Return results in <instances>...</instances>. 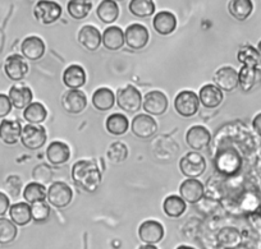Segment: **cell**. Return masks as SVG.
<instances>
[{
  "mask_svg": "<svg viewBox=\"0 0 261 249\" xmlns=\"http://www.w3.org/2000/svg\"><path fill=\"white\" fill-rule=\"evenodd\" d=\"M74 184L87 193H94L101 184L102 175L94 160H80L72 166Z\"/></svg>",
  "mask_w": 261,
  "mask_h": 249,
  "instance_id": "6da1fadb",
  "label": "cell"
},
{
  "mask_svg": "<svg viewBox=\"0 0 261 249\" xmlns=\"http://www.w3.org/2000/svg\"><path fill=\"white\" fill-rule=\"evenodd\" d=\"M115 99H117L118 106L124 110L125 113L139 112L144 102L141 92L132 85H128V86L118 90Z\"/></svg>",
  "mask_w": 261,
  "mask_h": 249,
  "instance_id": "7a4b0ae2",
  "label": "cell"
},
{
  "mask_svg": "<svg viewBox=\"0 0 261 249\" xmlns=\"http://www.w3.org/2000/svg\"><path fill=\"white\" fill-rule=\"evenodd\" d=\"M179 169L185 177L190 179L200 177L206 170V161L204 156L197 152H188L180 158L179 161Z\"/></svg>",
  "mask_w": 261,
  "mask_h": 249,
  "instance_id": "3957f363",
  "label": "cell"
},
{
  "mask_svg": "<svg viewBox=\"0 0 261 249\" xmlns=\"http://www.w3.org/2000/svg\"><path fill=\"white\" fill-rule=\"evenodd\" d=\"M73 192L67 183L55 182L49 187L46 193V200L50 205L57 208H64L72 202Z\"/></svg>",
  "mask_w": 261,
  "mask_h": 249,
  "instance_id": "277c9868",
  "label": "cell"
},
{
  "mask_svg": "<svg viewBox=\"0 0 261 249\" xmlns=\"http://www.w3.org/2000/svg\"><path fill=\"white\" fill-rule=\"evenodd\" d=\"M35 18L39 23L44 24V26H49V24L54 23L62 16V7L55 2H46L42 0L35 6L34 8Z\"/></svg>",
  "mask_w": 261,
  "mask_h": 249,
  "instance_id": "5b68a950",
  "label": "cell"
},
{
  "mask_svg": "<svg viewBox=\"0 0 261 249\" xmlns=\"http://www.w3.org/2000/svg\"><path fill=\"white\" fill-rule=\"evenodd\" d=\"M175 112L183 118H191L199 112V96L192 91H182L174 100Z\"/></svg>",
  "mask_w": 261,
  "mask_h": 249,
  "instance_id": "8992f818",
  "label": "cell"
},
{
  "mask_svg": "<svg viewBox=\"0 0 261 249\" xmlns=\"http://www.w3.org/2000/svg\"><path fill=\"white\" fill-rule=\"evenodd\" d=\"M46 130L41 125L27 124L22 129L21 142L29 150H40L46 142Z\"/></svg>",
  "mask_w": 261,
  "mask_h": 249,
  "instance_id": "52a82bcc",
  "label": "cell"
},
{
  "mask_svg": "<svg viewBox=\"0 0 261 249\" xmlns=\"http://www.w3.org/2000/svg\"><path fill=\"white\" fill-rule=\"evenodd\" d=\"M130 130L140 140H149L156 133L158 124L154 118L147 114H139L130 123Z\"/></svg>",
  "mask_w": 261,
  "mask_h": 249,
  "instance_id": "ba28073f",
  "label": "cell"
},
{
  "mask_svg": "<svg viewBox=\"0 0 261 249\" xmlns=\"http://www.w3.org/2000/svg\"><path fill=\"white\" fill-rule=\"evenodd\" d=\"M241 166L240 155L232 148L220 151L215 157V168L223 174H233Z\"/></svg>",
  "mask_w": 261,
  "mask_h": 249,
  "instance_id": "9c48e42d",
  "label": "cell"
},
{
  "mask_svg": "<svg viewBox=\"0 0 261 249\" xmlns=\"http://www.w3.org/2000/svg\"><path fill=\"white\" fill-rule=\"evenodd\" d=\"M124 39L128 46L134 50H141L147 45L150 39L149 31L144 24L134 23L127 27L124 32Z\"/></svg>",
  "mask_w": 261,
  "mask_h": 249,
  "instance_id": "30bf717a",
  "label": "cell"
},
{
  "mask_svg": "<svg viewBox=\"0 0 261 249\" xmlns=\"http://www.w3.org/2000/svg\"><path fill=\"white\" fill-rule=\"evenodd\" d=\"M62 106L69 114H80L87 106V97L81 90H68L62 97Z\"/></svg>",
  "mask_w": 261,
  "mask_h": 249,
  "instance_id": "8fae6325",
  "label": "cell"
},
{
  "mask_svg": "<svg viewBox=\"0 0 261 249\" xmlns=\"http://www.w3.org/2000/svg\"><path fill=\"white\" fill-rule=\"evenodd\" d=\"M186 142L192 150L200 151L206 148L212 142V134L202 125H193L187 130Z\"/></svg>",
  "mask_w": 261,
  "mask_h": 249,
  "instance_id": "7c38bea8",
  "label": "cell"
},
{
  "mask_svg": "<svg viewBox=\"0 0 261 249\" xmlns=\"http://www.w3.org/2000/svg\"><path fill=\"white\" fill-rule=\"evenodd\" d=\"M139 236L146 244H156L164 238V228L159 221L146 220L140 225Z\"/></svg>",
  "mask_w": 261,
  "mask_h": 249,
  "instance_id": "4fadbf2b",
  "label": "cell"
},
{
  "mask_svg": "<svg viewBox=\"0 0 261 249\" xmlns=\"http://www.w3.org/2000/svg\"><path fill=\"white\" fill-rule=\"evenodd\" d=\"M4 70H6V74L9 79L21 80L29 73V64H27L23 57L14 54L7 58Z\"/></svg>",
  "mask_w": 261,
  "mask_h": 249,
  "instance_id": "5bb4252c",
  "label": "cell"
},
{
  "mask_svg": "<svg viewBox=\"0 0 261 249\" xmlns=\"http://www.w3.org/2000/svg\"><path fill=\"white\" fill-rule=\"evenodd\" d=\"M215 86L222 91L230 92L238 86V72L233 67H223L214 75Z\"/></svg>",
  "mask_w": 261,
  "mask_h": 249,
  "instance_id": "9a60e30c",
  "label": "cell"
},
{
  "mask_svg": "<svg viewBox=\"0 0 261 249\" xmlns=\"http://www.w3.org/2000/svg\"><path fill=\"white\" fill-rule=\"evenodd\" d=\"M142 106L150 115H163L168 109V99L162 91H151L144 97Z\"/></svg>",
  "mask_w": 261,
  "mask_h": 249,
  "instance_id": "2e32d148",
  "label": "cell"
},
{
  "mask_svg": "<svg viewBox=\"0 0 261 249\" xmlns=\"http://www.w3.org/2000/svg\"><path fill=\"white\" fill-rule=\"evenodd\" d=\"M205 192V187L200 180L197 179H186L182 184L179 185L180 198L185 202L188 203H197L202 198Z\"/></svg>",
  "mask_w": 261,
  "mask_h": 249,
  "instance_id": "e0dca14e",
  "label": "cell"
},
{
  "mask_svg": "<svg viewBox=\"0 0 261 249\" xmlns=\"http://www.w3.org/2000/svg\"><path fill=\"white\" fill-rule=\"evenodd\" d=\"M79 42L89 51H95L102 42V35L91 24H85L79 32Z\"/></svg>",
  "mask_w": 261,
  "mask_h": 249,
  "instance_id": "ac0fdd59",
  "label": "cell"
},
{
  "mask_svg": "<svg viewBox=\"0 0 261 249\" xmlns=\"http://www.w3.org/2000/svg\"><path fill=\"white\" fill-rule=\"evenodd\" d=\"M21 51L23 54V58L36 62L44 57L45 42L39 36H29L22 42Z\"/></svg>",
  "mask_w": 261,
  "mask_h": 249,
  "instance_id": "d6986e66",
  "label": "cell"
},
{
  "mask_svg": "<svg viewBox=\"0 0 261 249\" xmlns=\"http://www.w3.org/2000/svg\"><path fill=\"white\" fill-rule=\"evenodd\" d=\"M63 82L69 90H80L86 83V72L79 64L69 65L63 73Z\"/></svg>",
  "mask_w": 261,
  "mask_h": 249,
  "instance_id": "ffe728a7",
  "label": "cell"
},
{
  "mask_svg": "<svg viewBox=\"0 0 261 249\" xmlns=\"http://www.w3.org/2000/svg\"><path fill=\"white\" fill-rule=\"evenodd\" d=\"M23 127L18 120L3 119L0 123V140L7 145H16L21 138Z\"/></svg>",
  "mask_w": 261,
  "mask_h": 249,
  "instance_id": "44dd1931",
  "label": "cell"
},
{
  "mask_svg": "<svg viewBox=\"0 0 261 249\" xmlns=\"http://www.w3.org/2000/svg\"><path fill=\"white\" fill-rule=\"evenodd\" d=\"M46 157L53 165H63V163L68 162V160L71 158V148L67 143L55 141V142L50 143L47 147Z\"/></svg>",
  "mask_w": 261,
  "mask_h": 249,
  "instance_id": "7402d4cb",
  "label": "cell"
},
{
  "mask_svg": "<svg viewBox=\"0 0 261 249\" xmlns=\"http://www.w3.org/2000/svg\"><path fill=\"white\" fill-rule=\"evenodd\" d=\"M261 83V69L256 67L243 65L238 73V85L245 92L251 91L253 87Z\"/></svg>",
  "mask_w": 261,
  "mask_h": 249,
  "instance_id": "603a6c76",
  "label": "cell"
},
{
  "mask_svg": "<svg viewBox=\"0 0 261 249\" xmlns=\"http://www.w3.org/2000/svg\"><path fill=\"white\" fill-rule=\"evenodd\" d=\"M223 99H224V95H223L222 90H219L215 85H212V83L205 85L200 90L199 100L207 109H215V107H218L223 102Z\"/></svg>",
  "mask_w": 261,
  "mask_h": 249,
  "instance_id": "cb8c5ba5",
  "label": "cell"
},
{
  "mask_svg": "<svg viewBox=\"0 0 261 249\" xmlns=\"http://www.w3.org/2000/svg\"><path fill=\"white\" fill-rule=\"evenodd\" d=\"M8 97L12 102V106L16 109H26L29 105L32 104V99H34L31 89L22 85H16L12 87L9 90Z\"/></svg>",
  "mask_w": 261,
  "mask_h": 249,
  "instance_id": "d4e9b609",
  "label": "cell"
},
{
  "mask_svg": "<svg viewBox=\"0 0 261 249\" xmlns=\"http://www.w3.org/2000/svg\"><path fill=\"white\" fill-rule=\"evenodd\" d=\"M152 26H154L155 31L162 36H167L174 32L175 27H177V18L173 13L167 11L159 12L156 16L154 17L152 21Z\"/></svg>",
  "mask_w": 261,
  "mask_h": 249,
  "instance_id": "484cf974",
  "label": "cell"
},
{
  "mask_svg": "<svg viewBox=\"0 0 261 249\" xmlns=\"http://www.w3.org/2000/svg\"><path fill=\"white\" fill-rule=\"evenodd\" d=\"M124 42V34H123L122 29L118 26L108 27L104 31V34H102V45L108 50L117 51V50L122 49Z\"/></svg>",
  "mask_w": 261,
  "mask_h": 249,
  "instance_id": "4316f807",
  "label": "cell"
},
{
  "mask_svg": "<svg viewBox=\"0 0 261 249\" xmlns=\"http://www.w3.org/2000/svg\"><path fill=\"white\" fill-rule=\"evenodd\" d=\"M115 96L114 92L108 87H101V89L96 90L92 95V105L96 110L100 112H107L114 106Z\"/></svg>",
  "mask_w": 261,
  "mask_h": 249,
  "instance_id": "83f0119b",
  "label": "cell"
},
{
  "mask_svg": "<svg viewBox=\"0 0 261 249\" xmlns=\"http://www.w3.org/2000/svg\"><path fill=\"white\" fill-rule=\"evenodd\" d=\"M12 223L18 226H24L32 220L31 206L26 202H18L9 208Z\"/></svg>",
  "mask_w": 261,
  "mask_h": 249,
  "instance_id": "f1b7e54d",
  "label": "cell"
},
{
  "mask_svg": "<svg viewBox=\"0 0 261 249\" xmlns=\"http://www.w3.org/2000/svg\"><path fill=\"white\" fill-rule=\"evenodd\" d=\"M228 11L233 18L245 21L253 11V3L251 0H232L228 4Z\"/></svg>",
  "mask_w": 261,
  "mask_h": 249,
  "instance_id": "f546056e",
  "label": "cell"
},
{
  "mask_svg": "<svg viewBox=\"0 0 261 249\" xmlns=\"http://www.w3.org/2000/svg\"><path fill=\"white\" fill-rule=\"evenodd\" d=\"M96 14L100 21L110 24L117 21L118 17H119V6L112 0H104L97 7Z\"/></svg>",
  "mask_w": 261,
  "mask_h": 249,
  "instance_id": "4dcf8cb0",
  "label": "cell"
},
{
  "mask_svg": "<svg viewBox=\"0 0 261 249\" xmlns=\"http://www.w3.org/2000/svg\"><path fill=\"white\" fill-rule=\"evenodd\" d=\"M105 125H107V130L110 134L122 135L129 128V122H128L125 115L115 113V114H112L110 117H108Z\"/></svg>",
  "mask_w": 261,
  "mask_h": 249,
  "instance_id": "1f68e13d",
  "label": "cell"
},
{
  "mask_svg": "<svg viewBox=\"0 0 261 249\" xmlns=\"http://www.w3.org/2000/svg\"><path fill=\"white\" fill-rule=\"evenodd\" d=\"M237 59L238 62L242 63L246 67L258 68V65L261 64V57L258 54L257 49H255L251 45H245V46H242L238 50Z\"/></svg>",
  "mask_w": 261,
  "mask_h": 249,
  "instance_id": "d6a6232c",
  "label": "cell"
},
{
  "mask_svg": "<svg viewBox=\"0 0 261 249\" xmlns=\"http://www.w3.org/2000/svg\"><path fill=\"white\" fill-rule=\"evenodd\" d=\"M163 210L169 217H179L186 211V202L178 196H169L163 203Z\"/></svg>",
  "mask_w": 261,
  "mask_h": 249,
  "instance_id": "836d02e7",
  "label": "cell"
},
{
  "mask_svg": "<svg viewBox=\"0 0 261 249\" xmlns=\"http://www.w3.org/2000/svg\"><path fill=\"white\" fill-rule=\"evenodd\" d=\"M46 107L42 104H40V102H32L23 112V118L30 124H40V123H42L46 119Z\"/></svg>",
  "mask_w": 261,
  "mask_h": 249,
  "instance_id": "e575fe53",
  "label": "cell"
},
{
  "mask_svg": "<svg viewBox=\"0 0 261 249\" xmlns=\"http://www.w3.org/2000/svg\"><path fill=\"white\" fill-rule=\"evenodd\" d=\"M128 9L134 16L145 18L154 14L155 3L152 0H132L128 6Z\"/></svg>",
  "mask_w": 261,
  "mask_h": 249,
  "instance_id": "d590c367",
  "label": "cell"
},
{
  "mask_svg": "<svg viewBox=\"0 0 261 249\" xmlns=\"http://www.w3.org/2000/svg\"><path fill=\"white\" fill-rule=\"evenodd\" d=\"M67 9H68V13L72 18L84 19L91 12L92 3L86 2V0H72L67 6Z\"/></svg>",
  "mask_w": 261,
  "mask_h": 249,
  "instance_id": "8d00e7d4",
  "label": "cell"
},
{
  "mask_svg": "<svg viewBox=\"0 0 261 249\" xmlns=\"http://www.w3.org/2000/svg\"><path fill=\"white\" fill-rule=\"evenodd\" d=\"M46 188L42 184L39 183H30L29 185H26L23 190V197L24 200L29 203H36V202H42L46 198Z\"/></svg>",
  "mask_w": 261,
  "mask_h": 249,
  "instance_id": "74e56055",
  "label": "cell"
},
{
  "mask_svg": "<svg viewBox=\"0 0 261 249\" xmlns=\"http://www.w3.org/2000/svg\"><path fill=\"white\" fill-rule=\"evenodd\" d=\"M17 226L12 220L0 217V244H9L16 239Z\"/></svg>",
  "mask_w": 261,
  "mask_h": 249,
  "instance_id": "f35d334b",
  "label": "cell"
},
{
  "mask_svg": "<svg viewBox=\"0 0 261 249\" xmlns=\"http://www.w3.org/2000/svg\"><path fill=\"white\" fill-rule=\"evenodd\" d=\"M107 155L110 162L120 163L127 160L128 147L123 142H114L109 146Z\"/></svg>",
  "mask_w": 261,
  "mask_h": 249,
  "instance_id": "ab89813d",
  "label": "cell"
},
{
  "mask_svg": "<svg viewBox=\"0 0 261 249\" xmlns=\"http://www.w3.org/2000/svg\"><path fill=\"white\" fill-rule=\"evenodd\" d=\"M219 241L224 246H236L241 241V234L234 228H225L219 233Z\"/></svg>",
  "mask_w": 261,
  "mask_h": 249,
  "instance_id": "60d3db41",
  "label": "cell"
},
{
  "mask_svg": "<svg viewBox=\"0 0 261 249\" xmlns=\"http://www.w3.org/2000/svg\"><path fill=\"white\" fill-rule=\"evenodd\" d=\"M32 178L39 184H47L53 178L51 168L49 165H46V163H40V165H37L35 168L34 172H32Z\"/></svg>",
  "mask_w": 261,
  "mask_h": 249,
  "instance_id": "b9f144b4",
  "label": "cell"
},
{
  "mask_svg": "<svg viewBox=\"0 0 261 249\" xmlns=\"http://www.w3.org/2000/svg\"><path fill=\"white\" fill-rule=\"evenodd\" d=\"M31 215L32 218L37 223H45L50 216V207L45 201L36 202L31 205Z\"/></svg>",
  "mask_w": 261,
  "mask_h": 249,
  "instance_id": "7bdbcfd3",
  "label": "cell"
},
{
  "mask_svg": "<svg viewBox=\"0 0 261 249\" xmlns=\"http://www.w3.org/2000/svg\"><path fill=\"white\" fill-rule=\"evenodd\" d=\"M6 184H7V188H8V192L11 193V196H13V197L19 196L22 183H21V179H19L18 177H9Z\"/></svg>",
  "mask_w": 261,
  "mask_h": 249,
  "instance_id": "ee69618b",
  "label": "cell"
},
{
  "mask_svg": "<svg viewBox=\"0 0 261 249\" xmlns=\"http://www.w3.org/2000/svg\"><path fill=\"white\" fill-rule=\"evenodd\" d=\"M12 102L7 95L0 94V118H6L11 113Z\"/></svg>",
  "mask_w": 261,
  "mask_h": 249,
  "instance_id": "f6af8a7d",
  "label": "cell"
},
{
  "mask_svg": "<svg viewBox=\"0 0 261 249\" xmlns=\"http://www.w3.org/2000/svg\"><path fill=\"white\" fill-rule=\"evenodd\" d=\"M9 210V198L8 196L0 192V216H3Z\"/></svg>",
  "mask_w": 261,
  "mask_h": 249,
  "instance_id": "bcb514c9",
  "label": "cell"
},
{
  "mask_svg": "<svg viewBox=\"0 0 261 249\" xmlns=\"http://www.w3.org/2000/svg\"><path fill=\"white\" fill-rule=\"evenodd\" d=\"M252 127L258 135H261V113H258L252 120Z\"/></svg>",
  "mask_w": 261,
  "mask_h": 249,
  "instance_id": "7dc6e473",
  "label": "cell"
},
{
  "mask_svg": "<svg viewBox=\"0 0 261 249\" xmlns=\"http://www.w3.org/2000/svg\"><path fill=\"white\" fill-rule=\"evenodd\" d=\"M139 249H158V248H156V246H155V245H151V244H146V245L140 246Z\"/></svg>",
  "mask_w": 261,
  "mask_h": 249,
  "instance_id": "c3c4849f",
  "label": "cell"
},
{
  "mask_svg": "<svg viewBox=\"0 0 261 249\" xmlns=\"http://www.w3.org/2000/svg\"><path fill=\"white\" fill-rule=\"evenodd\" d=\"M177 249H195V248H192V246H188V245H180V246H178Z\"/></svg>",
  "mask_w": 261,
  "mask_h": 249,
  "instance_id": "681fc988",
  "label": "cell"
},
{
  "mask_svg": "<svg viewBox=\"0 0 261 249\" xmlns=\"http://www.w3.org/2000/svg\"><path fill=\"white\" fill-rule=\"evenodd\" d=\"M257 51H258V54H260V57H261V41L257 44Z\"/></svg>",
  "mask_w": 261,
  "mask_h": 249,
  "instance_id": "f907efd6",
  "label": "cell"
}]
</instances>
